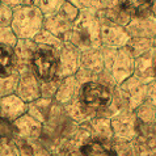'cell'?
I'll use <instances>...</instances> for the list:
<instances>
[{"instance_id":"9","label":"cell","mask_w":156,"mask_h":156,"mask_svg":"<svg viewBox=\"0 0 156 156\" xmlns=\"http://www.w3.org/2000/svg\"><path fill=\"white\" fill-rule=\"evenodd\" d=\"M80 88H81V84L76 80L75 75L60 79L55 98L62 104H68L70 101H72L73 98H76L77 93H80Z\"/></svg>"},{"instance_id":"15","label":"cell","mask_w":156,"mask_h":156,"mask_svg":"<svg viewBox=\"0 0 156 156\" xmlns=\"http://www.w3.org/2000/svg\"><path fill=\"white\" fill-rule=\"evenodd\" d=\"M147 98L156 108V79L151 81L150 85H147Z\"/></svg>"},{"instance_id":"8","label":"cell","mask_w":156,"mask_h":156,"mask_svg":"<svg viewBox=\"0 0 156 156\" xmlns=\"http://www.w3.org/2000/svg\"><path fill=\"white\" fill-rule=\"evenodd\" d=\"M15 127L17 136H23L30 139V138H38L42 130V125L40 121H37L36 118H33L32 115H29L28 113L24 114L23 117H20L19 119L15 121Z\"/></svg>"},{"instance_id":"5","label":"cell","mask_w":156,"mask_h":156,"mask_svg":"<svg viewBox=\"0 0 156 156\" xmlns=\"http://www.w3.org/2000/svg\"><path fill=\"white\" fill-rule=\"evenodd\" d=\"M121 93L126 96L129 106L131 109H136L147 98V85L135 76L129 77L127 80L121 83Z\"/></svg>"},{"instance_id":"1","label":"cell","mask_w":156,"mask_h":156,"mask_svg":"<svg viewBox=\"0 0 156 156\" xmlns=\"http://www.w3.org/2000/svg\"><path fill=\"white\" fill-rule=\"evenodd\" d=\"M29 66L40 83L59 79V54L50 47H40L34 50L29 60Z\"/></svg>"},{"instance_id":"11","label":"cell","mask_w":156,"mask_h":156,"mask_svg":"<svg viewBox=\"0 0 156 156\" xmlns=\"http://www.w3.org/2000/svg\"><path fill=\"white\" fill-rule=\"evenodd\" d=\"M152 8V0H121V9L133 17L146 16Z\"/></svg>"},{"instance_id":"10","label":"cell","mask_w":156,"mask_h":156,"mask_svg":"<svg viewBox=\"0 0 156 156\" xmlns=\"http://www.w3.org/2000/svg\"><path fill=\"white\" fill-rule=\"evenodd\" d=\"M17 59L11 45L0 43V77H9L17 72Z\"/></svg>"},{"instance_id":"17","label":"cell","mask_w":156,"mask_h":156,"mask_svg":"<svg viewBox=\"0 0 156 156\" xmlns=\"http://www.w3.org/2000/svg\"><path fill=\"white\" fill-rule=\"evenodd\" d=\"M154 75H155V79H156V60L154 62Z\"/></svg>"},{"instance_id":"7","label":"cell","mask_w":156,"mask_h":156,"mask_svg":"<svg viewBox=\"0 0 156 156\" xmlns=\"http://www.w3.org/2000/svg\"><path fill=\"white\" fill-rule=\"evenodd\" d=\"M80 156H117L114 148L109 140L90 139L84 142L79 147Z\"/></svg>"},{"instance_id":"6","label":"cell","mask_w":156,"mask_h":156,"mask_svg":"<svg viewBox=\"0 0 156 156\" xmlns=\"http://www.w3.org/2000/svg\"><path fill=\"white\" fill-rule=\"evenodd\" d=\"M28 113V104L24 102L17 94H9L0 98V117L15 122L20 117Z\"/></svg>"},{"instance_id":"13","label":"cell","mask_w":156,"mask_h":156,"mask_svg":"<svg viewBox=\"0 0 156 156\" xmlns=\"http://www.w3.org/2000/svg\"><path fill=\"white\" fill-rule=\"evenodd\" d=\"M17 136L15 123L0 117V140H13Z\"/></svg>"},{"instance_id":"16","label":"cell","mask_w":156,"mask_h":156,"mask_svg":"<svg viewBox=\"0 0 156 156\" xmlns=\"http://www.w3.org/2000/svg\"><path fill=\"white\" fill-rule=\"evenodd\" d=\"M9 20H11V11L7 7L0 5V25H5V23Z\"/></svg>"},{"instance_id":"3","label":"cell","mask_w":156,"mask_h":156,"mask_svg":"<svg viewBox=\"0 0 156 156\" xmlns=\"http://www.w3.org/2000/svg\"><path fill=\"white\" fill-rule=\"evenodd\" d=\"M16 94L24 102L30 104L41 97V83L34 76L30 66L19 72V83H17Z\"/></svg>"},{"instance_id":"4","label":"cell","mask_w":156,"mask_h":156,"mask_svg":"<svg viewBox=\"0 0 156 156\" xmlns=\"http://www.w3.org/2000/svg\"><path fill=\"white\" fill-rule=\"evenodd\" d=\"M110 127L113 135L117 136L118 139L131 142L138 135L135 117L129 112H122V113L114 115L110 119Z\"/></svg>"},{"instance_id":"12","label":"cell","mask_w":156,"mask_h":156,"mask_svg":"<svg viewBox=\"0 0 156 156\" xmlns=\"http://www.w3.org/2000/svg\"><path fill=\"white\" fill-rule=\"evenodd\" d=\"M17 83H19V73H15L9 77H0V98L15 94Z\"/></svg>"},{"instance_id":"14","label":"cell","mask_w":156,"mask_h":156,"mask_svg":"<svg viewBox=\"0 0 156 156\" xmlns=\"http://www.w3.org/2000/svg\"><path fill=\"white\" fill-rule=\"evenodd\" d=\"M0 156H20V154L12 140H0Z\"/></svg>"},{"instance_id":"2","label":"cell","mask_w":156,"mask_h":156,"mask_svg":"<svg viewBox=\"0 0 156 156\" xmlns=\"http://www.w3.org/2000/svg\"><path fill=\"white\" fill-rule=\"evenodd\" d=\"M79 100L88 113L100 114L113 104V93L108 85L92 80L81 85Z\"/></svg>"}]
</instances>
